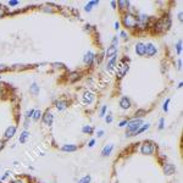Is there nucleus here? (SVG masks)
I'll use <instances>...</instances> for the list:
<instances>
[{
    "label": "nucleus",
    "instance_id": "55",
    "mask_svg": "<svg viewBox=\"0 0 183 183\" xmlns=\"http://www.w3.org/2000/svg\"><path fill=\"white\" fill-rule=\"evenodd\" d=\"M182 87H183V83H182V82H179V84H178V89H181Z\"/></svg>",
    "mask_w": 183,
    "mask_h": 183
},
{
    "label": "nucleus",
    "instance_id": "11",
    "mask_svg": "<svg viewBox=\"0 0 183 183\" xmlns=\"http://www.w3.org/2000/svg\"><path fill=\"white\" fill-rule=\"evenodd\" d=\"M55 107H56L58 111H64L68 107V101L65 99H59L55 101Z\"/></svg>",
    "mask_w": 183,
    "mask_h": 183
},
{
    "label": "nucleus",
    "instance_id": "35",
    "mask_svg": "<svg viewBox=\"0 0 183 183\" xmlns=\"http://www.w3.org/2000/svg\"><path fill=\"white\" fill-rule=\"evenodd\" d=\"M117 44H118V37H112V39H111V46H116L117 48Z\"/></svg>",
    "mask_w": 183,
    "mask_h": 183
},
{
    "label": "nucleus",
    "instance_id": "27",
    "mask_svg": "<svg viewBox=\"0 0 183 183\" xmlns=\"http://www.w3.org/2000/svg\"><path fill=\"white\" fill-rule=\"evenodd\" d=\"M146 115V111L144 109H139V110H137L136 111V114H134V117L136 118H142V117H144Z\"/></svg>",
    "mask_w": 183,
    "mask_h": 183
},
{
    "label": "nucleus",
    "instance_id": "28",
    "mask_svg": "<svg viewBox=\"0 0 183 183\" xmlns=\"http://www.w3.org/2000/svg\"><path fill=\"white\" fill-rule=\"evenodd\" d=\"M26 68H28V66L27 65H12L11 67H10V70H12V71H22V70H26Z\"/></svg>",
    "mask_w": 183,
    "mask_h": 183
},
{
    "label": "nucleus",
    "instance_id": "2",
    "mask_svg": "<svg viewBox=\"0 0 183 183\" xmlns=\"http://www.w3.org/2000/svg\"><path fill=\"white\" fill-rule=\"evenodd\" d=\"M143 124V120L142 118H133L131 121H128L127 123V132H126V137H132L134 136V133L138 131V128Z\"/></svg>",
    "mask_w": 183,
    "mask_h": 183
},
{
    "label": "nucleus",
    "instance_id": "32",
    "mask_svg": "<svg viewBox=\"0 0 183 183\" xmlns=\"http://www.w3.org/2000/svg\"><path fill=\"white\" fill-rule=\"evenodd\" d=\"M6 15H8V10H6V8L3 6V5H0V18H4Z\"/></svg>",
    "mask_w": 183,
    "mask_h": 183
},
{
    "label": "nucleus",
    "instance_id": "43",
    "mask_svg": "<svg viewBox=\"0 0 183 183\" xmlns=\"http://www.w3.org/2000/svg\"><path fill=\"white\" fill-rule=\"evenodd\" d=\"M120 37H122L123 39H127V38H128V34H127L124 31H121V33H120Z\"/></svg>",
    "mask_w": 183,
    "mask_h": 183
},
{
    "label": "nucleus",
    "instance_id": "23",
    "mask_svg": "<svg viewBox=\"0 0 183 183\" xmlns=\"http://www.w3.org/2000/svg\"><path fill=\"white\" fill-rule=\"evenodd\" d=\"M80 73L77 72V71H73V72H71L70 75H68V81L71 82V83H73V82H76L77 80H80Z\"/></svg>",
    "mask_w": 183,
    "mask_h": 183
},
{
    "label": "nucleus",
    "instance_id": "29",
    "mask_svg": "<svg viewBox=\"0 0 183 183\" xmlns=\"http://www.w3.org/2000/svg\"><path fill=\"white\" fill-rule=\"evenodd\" d=\"M182 45H183V42H182V39H179L177 42V44H176V54L177 55H181L182 54Z\"/></svg>",
    "mask_w": 183,
    "mask_h": 183
},
{
    "label": "nucleus",
    "instance_id": "26",
    "mask_svg": "<svg viewBox=\"0 0 183 183\" xmlns=\"http://www.w3.org/2000/svg\"><path fill=\"white\" fill-rule=\"evenodd\" d=\"M43 114L40 110H34V112H33V116H32V120L33 121H39V118H42Z\"/></svg>",
    "mask_w": 183,
    "mask_h": 183
},
{
    "label": "nucleus",
    "instance_id": "42",
    "mask_svg": "<svg viewBox=\"0 0 183 183\" xmlns=\"http://www.w3.org/2000/svg\"><path fill=\"white\" fill-rule=\"evenodd\" d=\"M4 94H5V87L4 84L0 83V95H4Z\"/></svg>",
    "mask_w": 183,
    "mask_h": 183
},
{
    "label": "nucleus",
    "instance_id": "7",
    "mask_svg": "<svg viewBox=\"0 0 183 183\" xmlns=\"http://www.w3.org/2000/svg\"><path fill=\"white\" fill-rule=\"evenodd\" d=\"M158 54V48L153 44V43H148L145 44V55L148 58H154Z\"/></svg>",
    "mask_w": 183,
    "mask_h": 183
},
{
    "label": "nucleus",
    "instance_id": "54",
    "mask_svg": "<svg viewBox=\"0 0 183 183\" xmlns=\"http://www.w3.org/2000/svg\"><path fill=\"white\" fill-rule=\"evenodd\" d=\"M110 4H111L112 9H116V5H117V3H116V2H111V3H110Z\"/></svg>",
    "mask_w": 183,
    "mask_h": 183
},
{
    "label": "nucleus",
    "instance_id": "48",
    "mask_svg": "<svg viewBox=\"0 0 183 183\" xmlns=\"http://www.w3.org/2000/svg\"><path fill=\"white\" fill-rule=\"evenodd\" d=\"M120 26H121V23H120V22H118V21H116V22H115V23H114V28H115V29H116V31H117V29H120V28H121V27H120Z\"/></svg>",
    "mask_w": 183,
    "mask_h": 183
},
{
    "label": "nucleus",
    "instance_id": "9",
    "mask_svg": "<svg viewBox=\"0 0 183 183\" xmlns=\"http://www.w3.org/2000/svg\"><path fill=\"white\" fill-rule=\"evenodd\" d=\"M42 121H43V123L45 124V126H51L52 124V122H54V115L49 111V110H46V111L43 114V116H42Z\"/></svg>",
    "mask_w": 183,
    "mask_h": 183
},
{
    "label": "nucleus",
    "instance_id": "38",
    "mask_svg": "<svg viewBox=\"0 0 183 183\" xmlns=\"http://www.w3.org/2000/svg\"><path fill=\"white\" fill-rule=\"evenodd\" d=\"M164 127H165V118L161 117L159 120V130H164Z\"/></svg>",
    "mask_w": 183,
    "mask_h": 183
},
{
    "label": "nucleus",
    "instance_id": "36",
    "mask_svg": "<svg viewBox=\"0 0 183 183\" xmlns=\"http://www.w3.org/2000/svg\"><path fill=\"white\" fill-rule=\"evenodd\" d=\"M106 110H107V105H104L101 109H100V117H104L105 116V114H106Z\"/></svg>",
    "mask_w": 183,
    "mask_h": 183
},
{
    "label": "nucleus",
    "instance_id": "51",
    "mask_svg": "<svg viewBox=\"0 0 183 183\" xmlns=\"http://www.w3.org/2000/svg\"><path fill=\"white\" fill-rule=\"evenodd\" d=\"M90 4L93 5V6H97V5H99V2H98V0H93V2H90Z\"/></svg>",
    "mask_w": 183,
    "mask_h": 183
},
{
    "label": "nucleus",
    "instance_id": "3",
    "mask_svg": "<svg viewBox=\"0 0 183 183\" xmlns=\"http://www.w3.org/2000/svg\"><path fill=\"white\" fill-rule=\"evenodd\" d=\"M155 32L156 33H165L171 27V18L170 17H162L155 23Z\"/></svg>",
    "mask_w": 183,
    "mask_h": 183
},
{
    "label": "nucleus",
    "instance_id": "19",
    "mask_svg": "<svg viewBox=\"0 0 183 183\" xmlns=\"http://www.w3.org/2000/svg\"><path fill=\"white\" fill-rule=\"evenodd\" d=\"M39 92H40V88H39V86L37 84V83H32L31 86H29V93L32 94V95H38L39 94Z\"/></svg>",
    "mask_w": 183,
    "mask_h": 183
},
{
    "label": "nucleus",
    "instance_id": "56",
    "mask_svg": "<svg viewBox=\"0 0 183 183\" xmlns=\"http://www.w3.org/2000/svg\"><path fill=\"white\" fill-rule=\"evenodd\" d=\"M0 81H2V76H0Z\"/></svg>",
    "mask_w": 183,
    "mask_h": 183
},
{
    "label": "nucleus",
    "instance_id": "20",
    "mask_svg": "<svg viewBox=\"0 0 183 183\" xmlns=\"http://www.w3.org/2000/svg\"><path fill=\"white\" fill-rule=\"evenodd\" d=\"M112 149H114V145H112V144H107V145H105L104 148H103V150H101V156H109L110 154H111Z\"/></svg>",
    "mask_w": 183,
    "mask_h": 183
},
{
    "label": "nucleus",
    "instance_id": "31",
    "mask_svg": "<svg viewBox=\"0 0 183 183\" xmlns=\"http://www.w3.org/2000/svg\"><path fill=\"white\" fill-rule=\"evenodd\" d=\"M90 181H92V177L89 175H86L78 181V183H90Z\"/></svg>",
    "mask_w": 183,
    "mask_h": 183
},
{
    "label": "nucleus",
    "instance_id": "37",
    "mask_svg": "<svg viewBox=\"0 0 183 183\" xmlns=\"http://www.w3.org/2000/svg\"><path fill=\"white\" fill-rule=\"evenodd\" d=\"M92 10H93V5H92L90 2H89L88 4H86V6H84V11H86V12H90Z\"/></svg>",
    "mask_w": 183,
    "mask_h": 183
},
{
    "label": "nucleus",
    "instance_id": "46",
    "mask_svg": "<svg viewBox=\"0 0 183 183\" xmlns=\"http://www.w3.org/2000/svg\"><path fill=\"white\" fill-rule=\"evenodd\" d=\"M127 123H128V120H123V121L120 122L118 127H124V126H127Z\"/></svg>",
    "mask_w": 183,
    "mask_h": 183
},
{
    "label": "nucleus",
    "instance_id": "40",
    "mask_svg": "<svg viewBox=\"0 0 183 183\" xmlns=\"http://www.w3.org/2000/svg\"><path fill=\"white\" fill-rule=\"evenodd\" d=\"M33 112H34V110H33V109H31L29 111H27V112H26L25 117H26L27 120H28V118H32V116H33Z\"/></svg>",
    "mask_w": 183,
    "mask_h": 183
},
{
    "label": "nucleus",
    "instance_id": "24",
    "mask_svg": "<svg viewBox=\"0 0 183 183\" xmlns=\"http://www.w3.org/2000/svg\"><path fill=\"white\" fill-rule=\"evenodd\" d=\"M82 132H83L84 134H93L94 128L92 127V126H89V124H84V126L82 127Z\"/></svg>",
    "mask_w": 183,
    "mask_h": 183
},
{
    "label": "nucleus",
    "instance_id": "45",
    "mask_svg": "<svg viewBox=\"0 0 183 183\" xmlns=\"http://www.w3.org/2000/svg\"><path fill=\"white\" fill-rule=\"evenodd\" d=\"M177 18H178V21H179V22H182V21H183V14H182V11H179V12H178Z\"/></svg>",
    "mask_w": 183,
    "mask_h": 183
},
{
    "label": "nucleus",
    "instance_id": "52",
    "mask_svg": "<svg viewBox=\"0 0 183 183\" xmlns=\"http://www.w3.org/2000/svg\"><path fill=\"white\" fill-rule=\"evenodd\" d=\"M11 183H26V182L22 181V179H15V181H12Z\"/></svg>",
    "mask_w": 183,
    "mask_h": 183
},
{
    "label": "nucleus",
    "instance_id": "10",
    "mask_svg": "<svg viewBox=\"0 0 183 183\" xmlns=\"http://www.w3.org/2000/svg\"><path fill=\"white\" fill-rule=\"evenodd\" d=\"M116 66H117V55L111 59H109L107 60V65H106V71L110 72V73H112L115 70H116Z\"/></svg>",
    "mask_w": 183,
    "mask_h": 183
},
{
    "label": "nucleus",
    "instance_id": "12",
    "mask_svg": "<svg viewBox=\"0 0 183 183\" xmlns=\"http://www.w3.org/2000/svg\"><path fill=\"white\" fill-rule=\"evenodd\" d=\"M117 6H118V10L121 12H127L128 10H130L131 3L127 2V0H118V2H117Z\"/></svg>",
    "mask_w": 183,
    "mask_h": 183
},
{
    "label": "nucleus",
    "instance_id": "25",
    "mask_svg": "<svg viewBox=\"0 0 183 183\" xmlns=\"http://www.w3.org/2000/svg\"><path fill=\"white\" fill-rule=\"evenodd\" d=\"M149 127H150V124L149 123H145V124H142L139 128H138V131L134 133V136H137V134H140V133H143V132H145L146 130H149Z\"/></svg>",
    "mask_w": 183,
    "mask_h": 183
},
{
    "label": "nucleus",
    "instance_id": "16",
    "mask_svg": "<svg viewBox=\"0 0 183 183\" xmlns=\"http://www.w3.org/2000/svg\"><path fill=\"white\" fill-rule=\"evenodd\" d=\"M162 169H164V172L166 173L167 176H171V175H173L176 172V166L173 164H165L162 166Z\"/></svg>",
    "mask_w": 183,
    "mask_h": 183
},
{
    "label": "nucleus",
    "instance_id": "17",
    "mask_svg": "<svg viewBox=\"0 0 183 183\" xmlns=\"http://www.w3.org/2000/svg\"><path fill=\"white\" fill-rule=\"evenodd\" d=\"M117 51H118V49H117L116 46H111V45H110V46L106 49V51H105V56H106L107 59H111V58L116 56V55H117Z\"/></svg>",
    "mask_w": 183,
    "mask_h": 183
},
{
    "label": "nucleus",
    "instance_id": "22",
    "mask_svg": "<svg viewBox=\"0 0 183 183\" xmlns=\"http://www.w3.org/2000/svg\"><path fill=\"white\" fill-rule=\"evenodd\" d=\"M55 6L52 5V4H46V5H43V6H40V10L42 11H44V12H49V14H54L55 12V9H54Z\"/></svg>",
    "mask_w": 183,
    "mask_h": 183
},
{
    "label": "nucleus",
    "instance_id": "1",
    "mask_svg": "<svg viewBox=\"0 0 183 183\" xmlns=\"http://www.w3.org/2000/svg\"><path fill=\"white\" fill-rule=\"evenodd\" d=\"M122 25L128 29H136L138 28V16L127 11L122 14Z\"/></svg>",
    "mask_w": 183,
    "mask_h": 183
},
{
    "label": "nucleus",
    "instance_id": "50",
    "mask_svg": "<svg viewBox=\"0 0 183 183\" xmlns=\"http://www.w3.org/2000/svg\"><path fill=\"white\" fill-rule=\"evenodd\" d=\"M97 134H98V137L100 138V137H103V136L105 134V132H104L103 130H100V131H98V133H97Z\"/></svg>",
    "mask_w": 183,
    "mask_h": 183
},
{
    "label": "nucleus",
    "instance_id": "14",
    "mask_svg": "<svg viewBox=\"0 0 183 183\" xmlns=\"http://www.w3.org/2000/svg\"><path fill=\"white\" fill-rule=\"evenodd\" d=\"M16 126H9L6 130H5V133H4V138H5V140L6 139H11L14 136H15V133H16Z\"/></svg>",
    "mask_w": 183,
    "mask_h": 183
},
{
    "label": "nucleus",
    "instance_id": "15",
    "mask_svg": "<svg viewBox=\"0 0 183 183\" xmlns=\"http://www.w3.org/2000/svg\"><path fill=\"white\" fill-rule=\"evenodd\" d=\"M78 150V146L75 144H65L61 146V152L64 153H75Z\"/></svg>",
    "mask_w": 183,
    "mask_h": 183
},
{
    "label": "nucleus",
    "instance_id": "41",
    "mask_svg": "<svg viewBox=\"0 0 183 183\" xmlns=\"http://www.w3.org/2000/svg\"><path fill=\"white\" fill-rule=\"evenodd\" d=\"M5 144H6L5 139H0V152H2V150L5 148Z\"/></svg>",
    "mask_w": 183,
    "mask_h": 183
},
{
    "label": "nucleus",
    "instance_id": "6",
    "mask_svg": "<svg viewBox=\"0 0 183 183\" xmlns=\"http://www.w3.org/2000/svg\"><path fill=\"white\" fill-rule=\"evenodd\" d=\"M130 70V65L128 64H123L122 61L118 64V66H116V73H117V77L118 78H122L126 73Z\"/></svg>",
    "mask_w": 183,
    "mask_h": 183
},
{
    "label": "nucleus",
    "instance_id": "21",
    "mask_svg": "<svg viewBox=\"0 0 183 183\" xmlns=\"http://www.w3.org/2000/svg\"><path fill=\"white\" fill-rule=\"evenodd\" d=\"M29 138V132L27 130H25L21 134H20V138H18V142H20L21 144H25L27 142V139Z\"/></svg>",
    "mask_w": 183,
    "mask_h": 183
},
{
    "label": "nucleus",
    "instance_id": "53",
    "mask_svg": "<svg viewBox=\"0 0 183 183\" xmlns=\"http://www.w3.org/2000/svg\"><path fill=\"white\" fill-rule=\"evenodd\" d=\"M9 175H10V171H6V172H5V175H4L3 177H2V181H4V179H5V178H6L8 176H9Z\"/></svg>",
    "mask_w": 183,
    "mask_h": 183
},
{
    "label": "nucleus",
    "instance_id": "44",
    "mask_svg": "<svg viewBox=\"0 0 183 183\" xmlns=\"http://www.w3.org/2000/svg\"><path fill=\"white\" fill-rule=\"evenodd\" d=\"M105 121H106V123H111L112 122V116L111 115H107L106 118H105Z\"/></svg>",
    "mask_w": 183,
    "mask_h": 183
},
{
    "label": "nucleus",
    "instance_id": "5",
    "mask_svg": "<svg viewBox=\"0 0 183 183\" xmlns=\"http://www.w3.org/2000/svg\"><path fill=\"white\" fill-rule=\"evenodd\" d=\"M83 64L88 67H92L95 64V54L93 51H87L83 55Z\"/></svg>",
    "mask_w": 183,
    "mask_h": 183
},
{
    "label": "nucleus",
    "instance_id": "18",
    "mask_svg": "<svg viewBox=\"0 0 183 183\" xmlns=\"http://www.w3.org/2000/svg\"><path fill=\"white\" fill-rule=\"evenodd\" d=\"M118 104H120V107L122 110H127V109L131 107V100H130V98H127V97H122L120 99V103Z\"/></svg>",
    "mask_w": 183,
    "mask_h": 183
},
{
    "label": "nucleus",
    "instance_id": "13",
    "mask_svg": "<svg viewBox=\"0 0 183 183\" xmlns=\"http://www.w3.org/2000/svg\"><path fill=\"white\" fill-rule=\"evenodd\" d=\"M134 51L138 56H144L145 55V44L142 43V42H138L136 45H134Z\"/></svg>",
    "mask_w": 183,
    "mask_h": 183
},
{
    "label": "nucleus",
    "instance_id": "49",
    "mask_svg": "<svg viewBox=\"0 0 183 183\" xmlns=\"http://www.w3.org/2000/svg\"><path fill=\"white\" fill-rule=\"evenodd\" d=\"M177 65H178V66H177V68H178V70L181 71V70H182V59H179V60H178Z\"/></svg>",
    "mask_w": 183,
    "mask_h": 183
},
{
    "label": "nucleus",
    "instance_id": "39",
    "mask_svg": "<svg viewBox=\"0 0 183 183\" xmlns=\"http://www.w3.org/2000/svg\"><path fill=\"white\" fill-rule=\"evenodd\" d=\"M10 70V66H6V65H0V73L3 72H6Z\"/></svg>",
    "mask_w": 183,
    "mask_h": 183
},
{
    "label": "nucleus",
    "instance_id": "8",
    "mask_svg": "<svg viewBox=\"0 0 183 183\" xmlns=\"http://www.w3.org/2000/svg\"><path fill=\"white\" fill-rule=\"evenodd\" d=\"M82 98H83V101H84L86 104H92V103L95 100V94L93 93V92H90V90L87 89V90L83 92Z\"/></svg>",
    "mask_w": 183,
    "mask_h": 183
},
{
    "label": "nucleus",
    "instance_id": "47",
    "mask_svg": "<svg viewBox=\"0 0 183 183\" xmlns=\"http://www.w3.org/2000/svg\"><path fill=\"white\" fill-rule=\"evenodd\" d=\"M94 145H95V139H92V140L88 143V146H89V148H93Z\"/></svg>",
    "mask_w": 183,
    "mask_h": 183
},
{
    "label": "nucleus",
    "instance_id": "34",
    "mask_svg": "<svg viewBox=\"0 0 183 183\" xmlns=\"http://www.w3.org/2000/svg\"><path fill=\"white\" fill-rule=\"evenodd\" d=\"M18 4H20V2H18V0H10V2H9V6L10 8H15Z\"/></svg>",
    "mask_w": 183,
    "mask_h": 183
},
{
    "label": "nucleus",
    "instance_id": "33",
    "mask_svg": "<svg viewBox=\"0 0 183 183\" xmlns=\"http://www.w3.org/2000/svg\"><path fill=\"white\" fill-rule=\"evenodd\" d=\"M169 104H170V99H166V101L164 103V106H162V110H164L165 112L169 111Z\"/></svg>",
    "mask_w": 183,
    "mask_h": 183
},
{
    "label": "nucleus",
    "instance_id": "4",
    "mask_svg": "<svg viewBox=\"0 0 183 183\" xmlns=\"http://www.w3.org/2000/svg\"><path fill=\"white\" fill-rule=\"evenodd\" d=\"M155 150V146L152 142H144L140 146V153L144 155H153Z\"/></svg>",
    "mask_w": 183,
    "mask_h": 183
},
{
    "label": "nucleus",
    "instance_id": "30",
    "mask_svg": "<svg viewBox=\"0 0 183 183\" xmlns=\"http://www.w3.org/2000/svg\"><path fill=\"white\" fill-rule=\"evenodd\" d=\"M51 67L54 68V70H61V68H65V65L62 64V62H52L51 64Z\"/></svg>",
    "mask_w": 183,
    "mask_h": 183
}]
</instances>
